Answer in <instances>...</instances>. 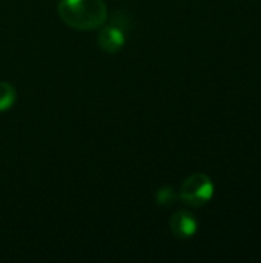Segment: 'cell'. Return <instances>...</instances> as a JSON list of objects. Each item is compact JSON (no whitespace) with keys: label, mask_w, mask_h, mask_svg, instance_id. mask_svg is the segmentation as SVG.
<instances>
[{"label":"cell","mask_w":261,"mask_h":263,"mask_svg":"<svg viewBox=\"0 0 261 263\" xmlns=\"http://www.w3.org/2000/svg\"><path fill=\"white\" fill-rule=\"evenodd\" d=\"M171 230L178 239H188L197 231V222L188 211H178L171 217Z\"/></svg>","instance_id":"4"},{"label":"cell","mask_w":261,"mask_h":263,"mask_svg":"<svg viewBox=\"0 0 261 263\" xmlns=\"http://www.w3.org/2000/svg\"><path fill=\"white\" fill-rule=\"evenodd\" d=\"M214 194V185L206 174L189 176L180 190V199L191 206L205 205Z\"/></svg>","instance_id":"2"},{"label":"cell","mask_w":261,"mask_h":263,"mask_svg":"<svg viewBox=\"0 0 261 263\" xmlns=\"http://www.w3.org/2000/svg\"><path fill=\"white\" fill-rule=\"evenodd\" d=\"M58 14L68 26L86 31L105 23L108 8L103 0H60Z\"/></svg>","instance_id":"1"},{"label":"cell","mask_w":261,"mask_h":263,"mask_svg":"<svg viewBox=\"0 0 261 263\" xmlns=\"http://www.w3.org/2000/svg\"><path fill=\"white\" fill-rule=\"evenodd\" d=\"M15 102V89L8 82H0V112L9 109Z\"/></svg>","instance_id":"5"},{"label":"cell","mask_w":261,"mask_h":263,"mask_svg":"<svg viewBox=\"0 0 261 263\" xmlns=\"http://www.w3.org/2000/svg\"><path fill=\"white\" fill-rule=\"evenodd\" d=\"M125 32L118 26H106L98 34V45L109 54L118 52L125 45Z\"/></svg>","instance_id":"3"},{"label":"cell","mask_w":261,"mask_h":263,"mask_svg":"<svg viewBox=\"0 0 261 263\" xmlns=\"http://www.w3.org/2000/svg\"><path fill=\"white\" fill-rule=\"evenodd\" d=\"M175 193L171 186H163L157 191L155 194V200L158 205H171L172 202H175Z\"/></svg>","instance_id":"6"}]
</instances>
